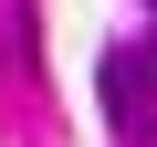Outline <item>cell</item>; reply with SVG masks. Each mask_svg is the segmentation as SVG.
Wrapping results in <instances>:
<instances>
[{
  "label": "cell",
  "mask_w": 157,
  "mask_h": 147,
  "mask_svg": "<svg viewBox=\"0 0 157 147\" xmlns=\"http://www.w3.org/2000/svg\"><path fill=\"white\" fill-rule=\"evenodd\" d=\"M136 53H147V74H157V32H147V42H136Z\"/></svg>",
  "instance_id": "obj_2"
},
{
  "label": "cell",
  "mask_w": 157,
  "mask_h": 147,
  "mask_svg": "<svg viewBox=\"0 0 157 147\" xmlns=\"http://www.w3.org/2000/svg\"><path fill=\"white\" fill-rule=\"evenodd\" d=\"M105 116H115L126 137H157V74H147V53H136V42H115V53H105Z\"/></svg>",
  "instance_id": "obj_1"
}]
</instances>
